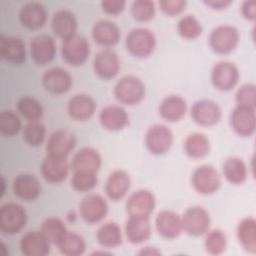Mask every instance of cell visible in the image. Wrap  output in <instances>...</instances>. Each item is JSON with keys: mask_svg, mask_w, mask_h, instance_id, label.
<instances>
[{"mask_svg": "<svg viewBox=\"0 0 256 256\" xmlns=\"http://www.w3.org/2000/svg\"><path fill=\"white\" fill-rule=\"evenodd\" d=\"M125 46L127 51L134 57L146 58L153 53L156 47V37L147 28H134L127 34Z\"/></svg>", "mask_w": 256, "mask_h": 256, "instance_id": "cell-1", "label": "cell"}, {"mask_svg": "<svg viewBox=\"0 0 256 256\" xmlns=\"http://www.w3.org/2000/svg\"><path fill=\"white\" fill-rule=\"evenodd\" d=\"M145 85L142 80L134 75L121 77L114 86L116 99L120 103L129 106L140 103L145 96Z\"/></svg>", "mask_w": 256, "mask_h": 256, "instance_id": "cell-2", "label": "cell"}, {"mask_svg": "<svg viewBox=\"0 0 256 256\" xmlns=\"http://www.w3.org/2000/svg\"><path fill=\"white\" fill-rule=\"evenodd\" d=\"M240 41V34L236 27L222 24L215 27L209 35L210 48L217 54H229L236 49Z\"/></svg>", "mask_w": 256, "mask_h": 256, "instance_id": "cell-3", "label": "cell"}, {"mask_svg": "<svg viewBox=\"0 0 256 256\" xmlns=\"http://www.w3.org/2000/svg\"><path fill=\"white\" fill-rule=\"evenodd\" d=\"M27 223V212L16 202H7L0 208V230L7 235L22 231Z\"/></svg>", "mask_w": 256, "mask_h": 256, "instance_id": "cell-4", "label": "cell"}, {"mask_svg": "<svg viewBox=\"0 0 256 256\" xmlns=\"http://www.w3.org/2000/svg\"><path fill=\"white\" fill-rule=\"evenodd\" d=\"M90 54V44L82 35L75 34L62 41L61 55L63 60L72 66H80L86 62Z\"/></svg>", "mask_w": 256, "mask_h": 256, "instance_id": "cell-5", "label": "cell"}, {"mask_svg": "<svg viewBox=\"0 0 256 256\" xmlns=\"http://www.w3.org/2000/svg\"><path fill=\"white\" fill-rule=\"evenodd\" d=\"M181 220L183 231L194 237L205 235L211 225L209 212L202 206L187 208L181 216Z\"/></svg>", "mask_w": 256, "mask_h": 256, "instance_id": "cell-6", "label": "cell"}, {"mask_svg": "<svg viewBox=\"0 0 256 256\" xmlns=\"http://www.w3.org/2000/svg\"><path fill=\"white\" fill-rule=\"evenodd\" d=\"M173 133L163 124H155L148 128L145 134V146L154 155H162L170 150L173 145Z\"/></svg>", "mask_w": 256, "mask_h": 256, "instance_id": "cell-7", "label": "cell"}, {"mask_svg": "<svg viewBox=\"0 0 256 256\" xmlns=\"http://www.w3.org/2000/svg\"><path fill=\"white\" fill-rule=\"evenodd\" d=\"M191 182L193 188L199 194L210 195L219 189L221 178L215 167L209 164H204L194 170Z\"/></svg>", "mask_w": 256, "mask_h": 256, "instance_id": "cell-8", "label": "cell"}, {"mask_svg": "<svg viewBox=\"0 0 256 256\" xmlns=\"http://www.w3.org/2000/svg\"><path fill=\"white\" fill-rule=\"evenodd\" d=\"M108 203L99 194L91 193L86 195L79 204V212L82 219L89 224L102 221L108 213Z\"/></svg>", "mask_w": 256, "mask_h": 256, "instance_id": "cell-9", "label": "cell"}, {"mask_svg": "<svg viewBox=\"0 0 256 256\" xmlns=\"http://www.w3.org/2000/svg\"><path fill=\"white\" fill-rule=\"evenodd\" d=\"M237 66L229 61L217 62L211 70L212 85L220 91L232 90L239 81Z\"/></svg>", "mask_w": 256, "mask_h": 256, "instance_id": "cell-10", "label": "cell"}, {"mask_svg": "<svg viewBox=\"0 0 256 256\" xmlns=\"http://www.w3.org/2000/svg\"><path fill=\"white\" fill-rule=\"evenodd\" d=\"M75 146L76 137L74 133L67 129H59L49 136L46 143V155L67 159Z\"/></svg>", "mask_w": 256, "mask_h": 256, "instance_id": "cell-11", "label": "cell"}, {"mask_svg": "<svg viewBox=\"0 0 256 256\" xmlns=\"http://www.w3.org/2000/svg\"><path fill=\"white\" fill-rule=\"evenodd\" d=\"M156 206L154 194L147 189L133 192L126 201V212L129 216L150 217Z\"/></svg>", "mask_w": 256, "mask_h": 256, "instance_id": "cell-12", "label": "cell"}, {"mask_svg": "<svg viewBox=\"0 0 256 256\" xmlns=\"http://www.w3.org/2000/svg\"><path fill=\"white\" fill-rule=\"evenodd\" d=\"M222 116L220 106L213 100L203 99L195 102L191 108V117L200 126L216 125Z\"/></svg>", "mask_w": 256, "mask_h": 256, "instance_id": "cell-13", "label": "cell"}, {"mask_svg": "<svg viewBox=\"0 0 256 256\" xmlns=\"http://www.w3.org/2000/svg\"><path fill=\"white\" fill-rule=\"evenodd\" d=\"M42 85L45 90L51 94H64L68 92L72 86V77L64 68L52 67L43 73Z\"/></svg>", "mask_w": 256, "mask_h": 256, "instance_id": "cell-14", "label": "cell"}, {"mask_svg": "<svg viewBox=\"0 0 256 256\" xmlns=\"http://www.w3.org/2000/svg\"><path fill=\"white\" fill-rule=\"evenodd\" d=\"M56 48V43L50 35L39 34L30 42L31 58L38 65H46L55 58Z\"/></svg>", "mask_w": 256, "mask_h": 256, "instance_id": "cell-15", "label": "cell"}, {"mask_svg": "<svg viewBox=\"0 0 256 256\" xmlns=\"http://www.w3.org/2000/svg\"><path fill=\"white\" fill-rule=\"evenodd\" d=\"M93 69L94 72L104 80L114 78L120 70L118 55L109 48L100 50L94 57Z\"/></svg>", "mask_w": 256, "mask_h": 256, "instance_id": "cell-16", "label": "cell"}, {"mask_svg": "<svg viewBox=\"0 0 256 256\" xmlns=\"http://www.w3.org/2000/svg\"><path fill=\"white\" fill-rule=\"evenodd\" d=\"M230 124L234 132L239 136H252L256 128L255 109L236 106L231 113Z\"/></svg>", "mask_w": 256, "mask_h": 256, "instance_id": "cell-17", "label": "cell"}, {"mask_svg": "<svg viewBox=\"0 0 256 256\" xmlns=\"http://www.w3.org/2000/svg\"><path fill=\"white\" fill-rule=\"evenodd\" d=\"M0 55L7 63L21 65L26 60L25 43L19 37L2 34L0 37Z\"/></svg>", "mask_w": 256, "mask_h": 256, "instance_id": "cell-18", "label": "cell"}, {"mask_svg": "<svg viewBox=\"0 0 256 256\" xmlns=\"http://www.w3.org/2000/svg\"><path fill=\"white\" fill-rule=\"evenodd\" d=\"M19 21L28 30H38L47 21V11L43 4L36 1L25 3L19 11Z\"/></svg>", "mask_w": 256, "mask_h": 256, "instance_id": "cell-19", "label": "cell"}, {"mask_svg": "<svg viewBox=\"0 0 256 256\" xmlns=\"http://www.w3.org/2000/svg\"><path fill=\"white\" fill-rule=\"evenodd\" d=\"M50 243L41 230H33L21 237L19 247L25 256H45L50 252Z\"/></svg>", "mask_w": 256, "mask_h": 256, "instance_id": "cell-20", "label": "cell"}, {"mask_svg": "<svg viewBox=\"0 0 256 256\" xmlns=\"http://www.w3.org/2000/svg\"><path fill=\"white\" fill-rule=\"evenodd\" d=\"M131 187V177L123 169L112 171L105 182V193L112 201H119L124 198Z\"/></svg>", "mask_w": 256, "mask_h": 256, "instance_id": "cell-21", "label": "cell"}, {"mask_svg": "<svg viewBox=\"0 0 256 256\" xmlns=\"http://www.w3.org/2000/svg\"><path fill=\"white\" fill-rule=\"evenodd\" d=\"M155 227L159 235L166 239H174L183 231L181 216L173 210H161L155 218Z\"/></svg>", "mask_w": 256, "mask_h": 256, "instance_id": "cell-22", "label": "cell"}, {"mask_svg": "<svg viewBox=\"0 0 256 256\" xmlns=\"http://www.w3.org/2000/svg\"><path fill=\"white\" fill-rule=\"evenodd\" d=\"M14 195L23 201H33L41 193V184L32 174L23 173L17 175L12 183Z\"/></svg>", "mask_w": 256, "mask_h": 256, "instance_id": "cell-23", "label": "cell"}, {"mask_svg": "<svg viewBox=\"0 0 256 256\" xmlns=\"http://www.w3.org/2000/svg\"><path fill=\"white\" fill-rule=\"evenodd\" d=\"M41 175L45 181L58 184L63 182L69 173V163L67 159L46 155L41 163Z\"/></svg>", "mask_w": 256, "mask_h": 256, "instance_id": "cell-24", "label": "cell"}, {"mask_svg": "<svg viewBox=\"0 0 256 256\" xmlns=\"http://www.w3.org/2000/svg\"><path fill=\"white\" fill-rule=\"evenodd\" d=\"M120 37L121 33L118 25L110 20L101 19L92 27V38L100 46L113 47L119 42Z\"/></svg>", "mask_w": 256, "mask_h": 256, "instance_id": "cell-25", "label": "cell"}, {"mask_svg": "<svg viewBox=\"0 0 256 256\" xmlns=\"http://www.w3.org/2000/svg\"><path fill=\"white\" fill-rule=\"evenodd\" d=\"M96 101L87 94L74 95L67 104L68 115L77 121L90 119L96 111Z\"/></svg>", "mask_w": 256, "mask_h": 256, "instance_id": "cell-26", "label": "cell"}, {"mask_svg": "<svg viewBox=\"0 0 256 256\" xmlns=\"http://www.w3.org/2000/svg\"><path fill=\"white\" fill-rule=\"evenodd\" d=\"M51 27L55 35L65 40L75 34L78 23L75 14L68 9H59L54 12L51 20Z\"/></svg>", "mask_w": 256, "mask_h": 256, "instance_id": "cell-27", "label": "cell"}, {"mask_svg": "<svg viewBox=\"0 0 256 256\" xmlns=\"http://www.w3.org/2000/svg\"><path fill=\"white\" fill-rule=\"evenodd\" d=\"M102 158L100 153L93 147H83L73 156L71 168L75 171L97 173L101 167Z\"/></svg>", "mask_w": 256, "mask_h": 256, "instance_id": "cell-28", "label": "cell"}, {"mask_svg": "<svg viewBox=\"0 0 256 256\" xmlns=\"http://www.w3.org/2000/svg\"><path fill=\"white\" fill-rule=\"evenodd\" d=\"M99 121L109 131H119L128 125L129 117L126 110L118 105H107L99 113Z\"/></svg>", "mask_w": 256, "mask_h": 256, "instance_id": "cell-29", "label": "cell"}, {"mask_svg": "<svg viewBox=\"0 0 256 256\" xmlns=\"http://www.w3.org/2000/svg\"><path fill=\"white\" fill-rule=\"evenodd\" d=\"M151 224L149 217L129 216L125 223V234L132 244H141L151 236Z\"/></svg>", "mask_w": 256, "mask_h": 256, "instance_id": "cell-30", "label": "cell"}, {"mask_svg": "<svg viewBox=\"0 0 256 256\" xmlns=\"http://www.w3.org/2000/svg\"><path fill=\"white\" fill-rule=\"evenodd\" d=\"M187 112L186 100L179 95L165 97L159 106L160 116L168 122L180 121Z\"/></svg>", "mask_w": 256, "mask_h": 256, "instance_id": "cell-31", "label": "cell"}, {"mask_svg": "<svg viewBox=\"0 0 256 256\" xmlns=\"http://www.w3.org/2000/svg\"><path fill=\"white\" fill-rule=\"evenodd\" d=\"M236 235L244 250L251 254L256 253V221L253 217H245L238 223Z\"/></svg>", "mask_w": 256, "mask_h": 256, "instance_id": "cell-32", "label": "cell"}, {"mask_svg": "<svg viewBox=\"0 0 256 256\" xmlns=\"http://www.w3.org/2000/svg\"><path fill=\"white\" fill-rule=\"evenodd\" d=\"M222 170L226 180L233 185H240L244 183L248 176L246 163L236 156L227 158L223 163Z\"/></svg>", "mask_w": 256, "mask_h": 256, "instance_id": "cell-33", "label": "cell"}, {"mask_svg": "<svg viewBox=\"0 0 256 256\" xmlns=\"http://www.w3.org/2000/svg\"><path fill=\"white\" fill-rule=\"evenodd\" d=\"M210 141L208 137L199 132L189 134L184 141V151L192 159H201L210 152Z\"/></svg>", "mask_w": 256, "mask_h": 256, "instance_id": "cell-34", "label": "cell"}, {"mask_svg": "<svg viewBox=\"0 0 256 256\" xmlns=\"http://www.w3.org/2000/svg\"><path fill=\"white\" fill-rule=\"evenodd\" d=\"M97 242L104 248H116L122 243L120 226L113 221L102 224L96 232Z\"/></svg>", "mask_w": 256, "mask_h": 256, "instance_id": "cell-35", "label": "cell"}, {"mask_svg": "<svg viewBox=\"0 0 256 256\" xmlns=\"http://www.w3.org/2000/svg\"><path fill=\"white\" fill-rule=\"evenodd\" d=\"M19 114L28 120L29 122L39 121L43 116V106L42 104L32 96H22L18 99L16 104Z\"/></svg>", "mask_w": 256, "mask_h": 256, "instance_id": "cell-36", "label": "cell"}, {"mask_svg": "<svg viewBox=\"0 0 256 256\" xmlns=\"http://www.w3.org/2000/svg\"><path fill=\"white\" fill-rule=\"evenodd\" d=\"M57 247L63 255L79 256L84 254L86 250V242L81 235L68 231L57 244Z\"/></svg>", "mask_w": 256, "mask_h": 256, "instance_id": "cell-37", "label": "cell"}, {"mask_svg": "<svg viewBox=\"0 0 256 256\" xmlns=\"http://www.w3.org/2000/svg\"><path fill=\"white\" fill-rule=\"evenodd\" d=\"M40 230L47 237V239L55 245H57L68 232L65 223L58 217L46 218L42 222Z\"/></svg>", "mask_w": 256, "mask_h": 256, "instance_id": "cell-38", "label": "cell"}, {"mask_svg": "<svg viewBox=\"0 0 256 256\" xmlns=\"http://www.w3.org/2000/svg\"><path fill=\"white\" fill-rule=\"evenodd\" d=\"M204 246L206 251L211 255L222 254L227 247L226 234L219 228L209 229L205 234Z\"/></svg>", "mask_w": 256, "mask_h": 256, "instance_id": "cell-39", "label": "cell"}, {"mask_svg": "<svg viewBox=\"0 0 256 256\" xmlns=\"http://www.w3.org/2000/svg\"><path fill=\"white\" fill-rule=\"evenodd\" d=\"M202 25L199 20L194 15L183 16L177 24L178 34L188 40H193L198 38L202 34Z\"/></svg>", "mask_w": 256, "mask_h": 256, "instance_id": "cell-40", "label": "cell"}, {"mask_svg": "<svg viewBox=\"0 0 256 256\" xmlns=\"http://www.w3.org/2000/svg\"><path fill=\"white\" fill-rule=\"evenodd\" d=\"M22 129L19 116L12 110H3L0 113V131L6 137L17 135Z\"/></svg>", "mask_w": 256, "mask_h": 256, "instance_id": "cell-41", "label": "cell"}, {"mask_svg": "<svg viewBox=\"0 0 256 256\" xmlns=\"http://www.w3.org/2000/svg\"><path fill=\"white\" fill-rule=\"evenodd\" d=\"M23 140L33 147L41 145L46 137V128L39 121L29 122L22 129Z\"/></svg>", "mask_w": 256, "mask_h": 256, "instance_id": "cell-42", "label": "cell"}, {"mask_svg": "<svg viewBox=\"0 0 256 256\" xmlns=\"http://www.w3.org/2000/svg\"><path fill=\"white\" fill-rule=\"evenodd\" d=\"M98 183L97 173L86 171H75L71 179V186L78 192H89Z\"/></svg>", "mask_w": 256, "mask_h": 256, "instance_id": "cell-43", "label": "cell"}, {"mask_svg": "<svg viewBox=\"0 0 256 256\" xmlns=\"http://www.w3.org/2000/svg\"><path fill=\"white\" fill-rule=\"evenodd\" d=\"M156 13L155 3L151 0H136L131 4V14L139 22H147L154 18Z\"/></svg>", "mask_w": 256, "mask_h": 256, "instance_id": "cell-44", "label": "cell"}, {"mask_svg": "<svg viewBox=\"0 0 256 256\" xmlns=\"http://www.w3.org/2000/svg\"><path fill=\"white\" fill-rule=\"evenodd\" d=\"M236 106L255 109L256 107V86L253 83L242 85L235 95Z\"/></svg>", "mask_w": 256, "mask_h": 256, "instance_id": "cell-45", "label": "cell"}, {"mask_svg": "<svg viewBox=\"0 0 256 256\" xmlns=\"http://www.w3.org/2000/svg\"><path fill=\"white\" fill-rule=\"evenodd\" d=\"M187 6V2L185 0H161L159 1L160 10L168 15L175 16L182 13Z\"/></svg>", "mask_w": 256, "mask_h": 256, "instance_id": "cell-46", "label": "cell"}, {"mask_svg": "<svg viewBox=\"0 0 256 256\" xmlns=\"http://www.w3.org/2000/svg\"><path fill=\"white\" fill-rule=\"evenodd\" d=\"M102 10L108 15H118L123 12L126 6L124 0H103L100 3Z\"/></svg>", "mask_w": 256, "mask_h": 256, "instance_id": "cell-47", "label": "cell"}, {"mask_svg": "<svg viewBox=\"0 0 256 256\" xmlns=\"http://www.w3.org/2000/svg\"><path fill=\"white\" fill-rule=\"evenodd\" d=\"M241 13L242 16L250 21H254L256 18V1L255 0H246L241 4Z\"/></svg>", "mask_w": 256, "mask_h": 256, "instance_id": "cell-48", "label": "cell"}, {"mask_svg": "<svg viewBox=\"0 0 256 256\" xmlns=\"http://www.w3.org/2000/svg\"><path fill=\"white\" fill-rule=\"evenodd\" d=\"M232 1L229 0H212V1H204V4L207 5L208 7H211L214 10H222L228 7Z\"/></svg>", "mask_w": 256, "mask_h": 256, "instance_id": "cell-49", "label": "cell"}, {"mask_svg": "<svg viewBox=\"0 0 256 256\" xmlns=\"http://www.w3.org/2000/svg\"><path fill=\"white\" fill-rule=\"evenodd\" d=\"M139 255H161V252L155 247H145L138 253Z\"/></svg>", "mask_w": 256, "mask_h": 256, "instance_id": "cell-50", "label": "cell"}]
</instances>
